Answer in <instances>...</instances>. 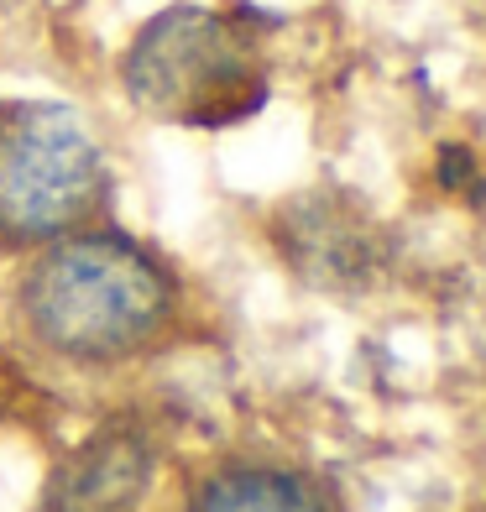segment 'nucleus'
<instances>
[{
  "instance_id": "1",
  "label": "nucleus",
  "mask_w": 486,
  "mask_h": 512,
  "mask_svg": "<svg viewBox=\"0 0 486 512\" xmlns=\"http://www.w3.org/2000/svg\"><path fill=\"white\" fill-rule=\"evenodd\" d=\"M27 319L42 345L74 361H121L168 324L173 277L126 236H58L27 272Z\"/></svg>"
},
{
  "instance_id": "2",
  "label": "nucleus",
  "mask_w": 486,
  "mask_h": 512,
  "mask_svg": "<svg viewBox=\"0 0 486 512\" xmlns=\"http://www.w3.org/2000/svg\"><path fill=\"white\" fill-rule=\"evenodd\" d=\"M126 95L152 121L220 131L241 126L267 105V68L257 53V32L241 16H220L204 6H168L131 37L121 58Z\"/></svg>"
},
{
  "instance_id": "3",
  "label": "nucleus",
  "mask_w": 486,
  "mask_h": 512,
  "mask_svg": "<svg viewBox=\"0 0 486 512\" xmlns=\"http://www.w3.org/2000/svg\"><path fill=\"white\" fill-rule=\"evenodd\" d=\"M105 199V157L63 105L0 110V241L32 246L79 230Z\"/></svg>"
},
{
  "instance_id": "4",
  "label": "nucleus",
  "mask_w": 486,
  "mask_h": 512,
  "mask_svg": "<svg viewBox=\"0 0 486 512\" xmlns=\"http://www.w3.org/2000/svg\"><path fill=\"white\" fill-rule=\"evenodd\" d=\"M277 246L288 251L298 277H309L314 288H356L382 262L377 230L345 199H319V194L288 204V215L277 220Z\"/></svg>"
},
{
  "instance_id": "5",
  "label": "nucleus",
  "mask_w": 486,
  "mask_h": 512,
  "mask_svg": "<svg viewBox=\"0 0 486 512\" xmlns=\"http://www.w3.org/2000/svg\"><path fill=\"white\" fill-rule=\"evenodd\" d=\"M152 445L136 424H110L68 455L48 481V512H131L147 497Z\"/></svg>"
},
{
  "instance_id": "6",
  "label": "nucleus",
  "mask_w": 486,
  "mask_h": 512,
  "mask_svg": "<svg viewBox=\"0 0 486 512\" xmlns=\"http://www.w3.org/2000/svg\"><path fill=\"white\" fill-rule=\"evenodd\" d=\"M194 512H335L330 492L283 465H230L194 492Z\"/></svg>"
}]
</instances>
